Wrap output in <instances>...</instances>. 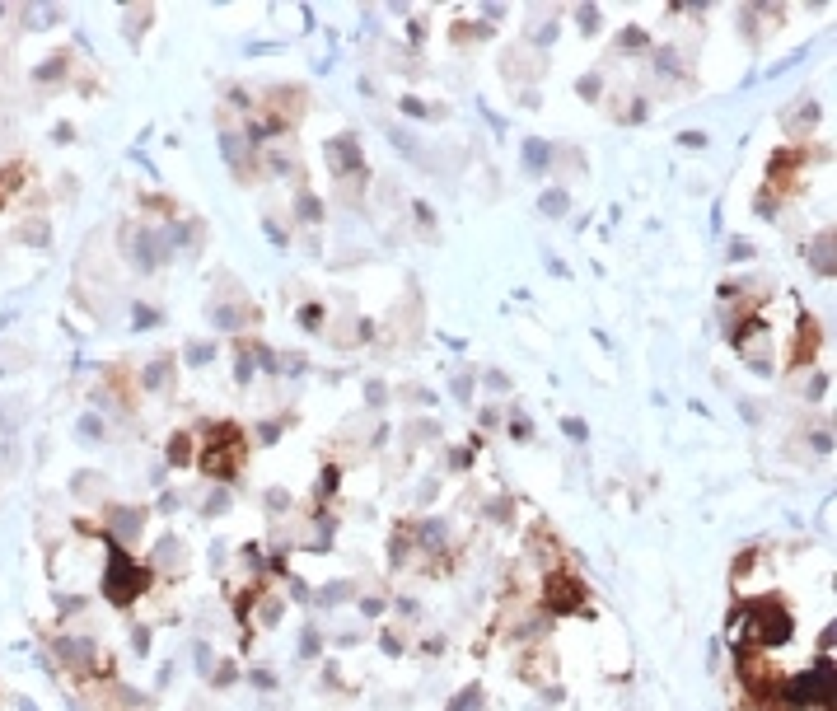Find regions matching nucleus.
I'll use <instances>...</instances> for the list:
<instances>
[{
	"instance_id": "obj_6",
	"label": "nucleus",
	"mask_w": 837,
	"mask_h": 711,
	"mask_svg": "<svg viewBox=\"0 0 837 711\" xmlns=\"http://www.w3.org/2000/svg\"><path fill=\"white\" fill-rule=\"evenodd\" d=\"M814 351H818V323H814V318H805V323H800V346L790 351V365H805Z\"/></svg>"
},
{
	"instance_id": "obj_17",
	"label": "nucleus",
	"mask_w": 837,
	"mask_h": 711,
	"mask_svg": "<svg viewBox=\"0 0 837 711\" xmlns=\"http://www.w3.org/2000/svg\"><path fill=\"white\" fill-rule=\"evenodd\" d=\"M145 384H150V389H164V384H169V365H150Z\"/></svg>"
},
{
	"instance_id": "obj_20",
	"label": "nucleus",
	"mask_w": 837,
	"mask_h": 711,
	"mask_svg": "<svg viewBox=\"0 0 837 711\" xmlns=\"http://www.w3.org/2000/svg\"><path fill=\"white\" fill-rule=\"evenodd\" d=\"M407 543H412L407 533H398V538L389 543V557H393V562H402V557H407Z\"/></svg>"
},
{
	"instance_id": "obj_25",
	"label": "nucleus",
	"mask_w": 837,
	"mask_h": 711,
	"mask_svg": "<svg viewBox=\"0 0 837 711\" xmlns=\"http://www.w3.org/2000/svg\"><path fill=\"white\" fill-rule=\"evenodd\" d=\"M402 112H412V117H426V104H417V99H402Z\"/></svg>"
},
{
	"instance_id": "obj_22",
	"label": "nucleus",
	"mask_w": 837,
	"mask_h": 711,
	"mask_svg": "<svg viewBox=\"0 0 837 711\" xmlns=\"http://www.w3.org/2000/svg\"><path fill=\"white\" fill-rule=\"evenodd\" d=\"M225 501H230V496H225V492H215V496L206 501V515H220V510H225Z\"/></svg>"
},
{
	"instance_id": "obj_23",
	"label": "nucleus",
	"mask_w": 837,
	"mask_h": 711,
	"mask_svg": "<svg viewBox=\"0 0 837 711\" xmlns=\"http://www.w3.org/2000/svg\"><path fill=\"white\" fill-rule=\"evenodd\" d=\"M636 43H646V33H641V28H627V33H622V47H636Z\"/></svg>"
},
{
	"instance_id": "obj_3",
	"label": "nucleus",
	"mask_w": 837,
	"mask_h": 711,
	"mask_svg": "<svg viewBox=\"0 0 837 711\" xmlns=\"http://www.w3.org/2000/svg\"><path fill=\"white\" fill-rule=\"evenodd\" d=\"M210 435H215V440H210L206 454H202V468L225 482V477L239 468V431L234 426H210Z\"/></svg>"
},
{
	"instance_id": "obj_16",
	"label": "nucleus",
	"mask_w": 837,
	"mask_h": 711,
	"mask_svg": "<svg viewBox=\"0 0 837 711\" xmlns=\"http://www.w3.org/2000/svg\"><path fill=\"white\" fill-rule=\"evenodd\" d=\"M300 215H304V220H318V215H323L318 197H309V192H304V197H300Z\"/></svg>"
},
{
	"instance_id": "obj_15",
	"label": "nucleus",
	"mask_w": 837,
	"mask_h": 711,
	"mask_svg": "<svg viewBox=\"0 0 837 711\" xmlns=\"http://www.w3.org/2000/svg\"><path fill=\"white\" fill-rule=\"evenodd\" d=\"M318 651H323V641H318V632H304V636H300V655H304V660H314Z\"/></svg>"
},
{
	"instance_id": "obj_27",
	"label": "nucleus",
	"mask_w": 837,
	"mask_h": 711,
	"mask_svg": "<svg viewBox=\"0 0 837 711\" xmlns=\"http://www.w3.org/2000/svg\"><path fill=\"white\" fill-rule=\"evenodd\" d=\"M472 394V379H454V398H468Z\"/></svg>"
},
{
	"instance_id": "obj_11",
	"label": "nucleus",
	"mask_w": 837,
	"mask_h": 711,
	"mask_svg": "<svg viewBox=\"0 0 837 711\" xmlns=\"http://www.w3.org/2000/svg\"><path fill=\"white\" fill-rule=\"evenodd\" d=\"M548 215H561L566 211V187H552V192H543V202H538Z\"/></svg>"
},
{
	"instance_id": "obj_13",
	"label": "nucleus",
	"mask_w": 837,
	"mask_h": 711,
	"mask_svg": "<svg viewBox=\"0 0 837 711\" xmlns=\"http://www.w3.org/2000/svg\"><path fill=\"white\" fill-rule=\"evenodd\" d=\"M192 435H173V445H169V463H187L192 459Z\"/></svg>"
},
{
	"instance_id": "obj_10",
	"label": "nucleus",
	"mask_w": 837,
	"mask_h": 711,
	"mask_svg": "<svg viewBox=\"0 0 837 711\" xmlns=\"http://www.w3.org/2000/svg\"><path fill=\"white\" fill-rule=\"evenodd\" d=\"M477 707H482V688H477V684H468L454 702H449V711H477Z\"/></svg>"
},
{
	"instance_id": "obj_19",
	"label": "nucleus",
	"mask_w": 837,
	"mask_h": 711,
	"mask_svg": "<svg viewBox=\"0 0 837 711\" xmlns=\"http://www.w3.org/2000/svg\"><path fill=\"white\" fill-rule=\"evenodd\" d=\"M346 594H351V585H328V590H323V604H341Z\"/></svg>"
},
{
	"instance_id": "obj_1",
	"label": "nucleus",
	"mask_w": 837,
	"mask_h": 711,
	"mask_svg": "<svg viewBox=\"0 0 837 711\" xmlns=\"http://www.w3.org/2000/svg\"><path fill=\"white\" fill-rule=\"evenodd\" d=\"M145 585H150V571L136 566L122 548H112V562H108V576H104V594H108V599H112V604H131Z\"/></svg>"
},
{
	"instance_id": "obj_24",
	"label": "nucleus",
	"mask_w": 837,
	"mask_h": 711,
	"mask_svg": "<svg viewBox=\"0 0 837 711\" xmlns=\"http://www.w3.org/2000/svg\"><path fill=\"white\" fill-rule=\"evenodd\" d=\"M267 505H271V510H286L290 496H286V492H271V496H267Z\"/></svg>"
},
{
	"instance_id": "obj_21",
	"label": "nucleus",
	"mask_w": 837,
	"mask_h": 711,
	"mask_svg": "<svg viewBox=\"0 0 837 711\" xmlns=\"http://www.w3.org/2000/svg\"><path fill=\"white\" fill-rule=\"evenodd\" d=\"M365 398L374 402V407H384V398H389V394H384V384H369V389H365Z\"/></svg>"
},
{
	"instance_id": "obj_18",
	"label": "nucleus",
	"mask_w": 837,
	"mask_h": 711,
	"mask_svg": "<svg viewBox=\"0 0 837 711\" xmlns=\"http://www.w3.org/2000/svg\"><path fill=\"white\" fill-rule=\"evenodd\" d=\"M234 679H239V669H234V664H220V669L210 674V684H220V688H225V684H234Z\"/></svg>"
},
{
	"instance_id": "obj_26",
	"label": "nucleus",
	"mask_w": 837,
	"mask_h": 711,
	"mask_svg": "<svg viewBox=\"0 0 837 711\" xmlns=\"http://www.w3.org/2000/svg\"><path fill=\"white\" fill-rule=\"evenodd\" d=\"M449 463H454V468H468L472 454H468V449H459V454H449Z\"/></svg>"
},
{
	"instance_id": "obj_28",
	"label": "nucleus",
	"mask_w": 837,
	"mask_h": 711,
	"mask_svg": "<svg viewBox=\"0 0 837 711\" xmlns=\"http://www.w3.org/2000/svg\"><path fill=\"white\" fill-rule=\"evenodd\" d=\"M566 435H576V440H585V422H576V417H571V422H566Z\"/></svg>"
},
{
	"instance_id": "obj_7",
	"label": "nucleus",
	"mask_w": 837,
	"mask_h": 711,
	"mask_svg": "<svg viewBox=\"0 0 837 711\" xmlns=\"http://www.w3.org/2000/svg\"><path fill=\"white\" fill-rule=\"evenodd\" d=\"M412 538H417L421 548H445V525L440 520H426V525L412 529Z\"/></svg>"
},
{
	"instance_id": "obj_12",
	"label": "nucleus",
	"mask_w": 837,
	"mask_h": 711,
	"mask_svg": "<svg viewBox=\"0 0 837 711\" xmlns=\"http://www.w3.org/2000/svg\"><path fill=\"white\" fill-rule=\"evenodd\" d=\"M141 520H145V515H141V510H117V515H112V525L122 529V533H127V538H131V533H136V529H141Z\"/></svg>"
},
{
	"instance_id": "obj_5",
	"label": "nucleus",
	"mask_w": 837,
	"mask_h": 711,
	"mask_svg": "<svg viewBox=\"0 0 837 711\" xmlns=\"http://www.w3.org/2000/svg\"><path fill=\"white\" fill-rule=\"evenodd\" d=\"M328 164L332 173H361V150H356V136H337L328 145Z\"/></svg>"
},
{
	"instance_id": "obj_4",
	"label": "nucleus",
	"mask_w": 837,
	"mask_h": 711,
	"mask_svg": "<svg viewBox=\"0 0 837 711\" xmlns=\"http://www.w3.org/2000/svg\"><path fill=\"white\" fill-rule=\"evenodd\" d=\"M543 599H548L552 613H576V608L585 604V585H580L576 576H566V571H552Z\"/></svg>"
},
{
	"instance_id": "obj_8",
	"label": "nucleus",
	"mask_w": 837,
	"mask_h": 711,
	"mask_svg": "<svg viewBox=\"0 0 837 711\" xmlns=\"http://www.w3.org/2000/svg\"><path fill=\"white\" fill-rule=\"evenodd\" d=\"M810 258H814V272H833V234H818V239H814Z\"/></svg>"
},
{
	"instance_id": "obj_9",
	"label": "nucleus",
	"mask_w": 837,
	"mask_h": 711,
	"mask_svg": "<svg viewBox=\"0 0 837 711\" xmlns=\"http://www.w3.org/2000/svg\"><path fill=\"white\" fill-rule=\"evenodd\" d=\"M524 169H533V173L548 169V145H543V141H529V145H524Z\"/></svg>"
},
{
	"instance_id": "obj_14",
	"label": "nucleus",
	"mask_w": 837,
	"mask_h": 711,
	"mask_svg": "<svg viewBox=\"0 0 837 711\" xmlns=\"http://www.w3.org/2000/svg\"><path fill=\"white\" fill-rule=\"evenodd\" d=\"M155 557H159V562H164V566H173V557H178V538H159Z\"/></svg>"
},
{
	"instance_id": "obj_2",
	"label": "nucleus",
	"mask_w": 837,
	"mask_h": 711,
	"mask_svg": "<svg viewBox=\"0 0 837 711\" xmlns=\"http://www.w3.org/2000/svg\"><path fill=\"white\" fill-rule=\"evenodd\" d=\"M749 636H753V646H781V641H790V613L777 599L753 604L749 608Z\"/></svg>"
}]
</instances>
